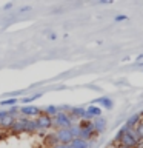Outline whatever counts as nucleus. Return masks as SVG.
<instances>
[{"label":"nucleus","mask_w":143,"mask_h":148,"mask_svg":"<svg viewBox=\"0 0 143 148\" xmlns=\"http://www.w3.org/2000/svg\"><path fill=\"white\" fill-rule=\"evenodd\" d=\"M114 142L115 143H120V145H125V147H128V148H136L138 139L136 136L134 128H128V127H125V125H122L120 130L115 133Z\"/></svg>","instance_id":"1"},{"label":"nucleus","mask_w":143,"mask_h":148,"mask_svg":"<svg viewBox=\"0 0 143 148\" xmlns=\"http://www.w3.org/2000/svg\"><path fill=\"white\" fill-rule=\"evenodd\" d=\"M74 120L71 119V116L68 113H62V111H59L57 114L52 117V127L59 128V130H68L72 127Z\"/></svg>","instance_id":"2"},{"label":"nucleus","mask_w":143,"mask_h":148,"mask_svg":"<svg viewBox=\"0 0 143 148\" xmlns=\"http://www.w3.org/2000/svg\"><path fill=\"white\" fill-rule=\"evenodd\" d=\"M35 123H37V127H39L40 131H45V130H49L51 127H52V117L40 113L35 119Z\"/></svg>","instance_id":"3"},{"label":"nucleus","mask_w":143,"mask_h":148,"mask_svg":"<svg viewBox=\"0 0 143 148\" xmlns=\"http://www.w3.org/2000/svg\"><path fill=\"white\" fill-rule=\"evenodd\" d=\"M42 113V110L39 108V106H34V105H22L20 106V116H23V117L29 119V117H37Z\"/></svg>","instance_id":"4"},{"label":"nucleus","mask_w":143,"mask_h":148,"mask_svg":"<svg viewBox=\"0 0 143 148\" xmlns=\"http://www.w3.org/2000/svg\"><path fill=\"white\" fill-rule=\"evenodd\" d=\"M57 140L60 145H71V142L74 140V137H72V134L71 131H69V128L68 130H57Z\"/></svg>","instance_id":"5"},{"label":"nucleus","mask_w":143,"mask_h":148,"mask_svg":"<svg viewBox=\"0 0 143 148\" xmlns=\"http://www.w3.org/2000/svg\"><path fill=\"white\" fill-rule=\"evenodd\" d=\"M26 117H23V116H20L16 122L12 123V127H11V130L9 131L11 133H14V134H20V133H25V123H26Z\"/></svg>","instance_id":"6"},{"label":"nucleus","mask_w":143,"mask_h":148,"mask_svg":"<svg viewBox=\"0 0 143 148\" xmlns=\"http://www.w3.org/2000/svg\"><path fill=\"white\" fill-rule=\"evenodd\" d=\"M97 117H101V108L97 105H89L86 108V120H94Z\"/></svg>","instance_id":"7"},{"label":"nucleus","mask_w":143,"mask_h":148,"mask_svg":"<svg viewBox=\"0 0 143 148\" xmlns=\"http://www.w3.org/2000/svg\"><path fill=\"white\" fill-rule=\"evenodd\" d=\"M68 114L71 116L72 120H74V119L83 120V119H86V108H83V106H72L71 111H69Z\"/></svg>","instance_id":"8"},{"label":"nucleus","mask_w":143,"mask_h":148,"mask_svg":"<svg viewBox=\"0 0 143 148\" xmlns=\"http://www.w3.org/2000/svg\"><path fill=\"white\" fill-rule=\"evenodd\" d=\"M92 123H94V131L97 133V134H101L106 130V119L105 117H97V119H94L92 120Z\"/></svg>","instance_id":"9"},{"label":"nucleus","mask_w":143,"mask_h":148,"mask_svg":"<svg viewBox=\"0 0 143 148\" xmlns=\"http://www.w3.org/2000/svg\"><path fill=\"white\" fill-rule=\"evenodd\" d=\"M97 106H100V108H106V110H111L114 106V102L112 99H109V97H100V99L95 100Z\"/></svg>","instance_id":"10"},{"label":"nucleus","mask_w":143,"mask_h":148,"mask_svg":"<svg viewBox=\"0 0 143 148\" xmlns=\"http://www.w3.org/2000/svg\"><path fill=\"white\" fill-rule=\"evenodd\" d=\"M14 122H16V119H14L12 116L6 114L2 120H0V130H11V127H12Z\"/></svg>","instance_id":"11"},{"label":"nucleus","mask_w":143,"mask_h":148,"mask_svg":"<svg viewBox=\"0 0 143 148\" xmlns=\"http://www.w3.org/2000/svg\"><path fill=\"white\" fill-rule=\"evenodd\" d=\"M140 117H142V113H136V114L129 116L123 125H125V127H128V128H134L137 125V122H138V119H140Z\"/></svg>","instance_id":"12"},{"label":"nucleus","mask_w":143,"mask_h":148,"mask_svg":"<svg viewBox=\"0 0 143 148\" xmlns=\"http://www.w3.org/2000/svg\"><path fill=\"white\" fill-rule=\"evenodd\" d=\"M35 131H40L39 127H37V123H35V120L28 119V120H26V123H25V133L32 134V133H35Z\"/></svg>","instance_id":"13"},{"label":"nucleus","mask_w":143,"mask_h":148,"mask_svg":"<svg viewBox=\"0 0 143 148\" xmlns=\"http://www.w3.org/2000/svg\"><path fill=\"white\" fill-rule=\"evenodd\" d=\"M134 131H136V136L138 140H143V113H142V117L138 119L137 125L134 127Z\"/></svg>","instance_id":"14"},{"label":"nucleus","mask_w":143,"mask_h":148,"mask_svg":"<svg viewBox=\"0 0 143 148\" xmlns=\"http://www.w3.org/2000/svg\"><path fill=\"white\" fill-rule=\"evenodd\" d=\"M40 97H42V92H35V94H32V96H29V97H20V99H18V102H20L22 105H29V103H32L34 100L40 99Z\"/></svg>","instance_id":"15"},{"label":"nucleus","mask_w":143,"mask_h":148,"mask_svg":"<svg viewBox=\"0 0 143 148\" xmlns=\"http://www.w3.org/2000/svg\"><path fill=\"white\" fill-rule=\"evenodd\" d=\"M91 142H86L83 139H74L71 142V148H89Z\"/></svg>","instance_id":"16"},{"label":"nucleus","mask_w":143,"mask_h":148,"mask_svg":"<svg viewBox=\"0 0 143 148\" xmlns=\"http://www.w3.org/2000/svg\"><path fill=\"white\" fill-rule=\"evenodd\" d=\"M42 113L46 114V116H49V117H54V116L59 113V106H55V105H48V106H45V108L42 110Z\"/></svg>","instance_id":"17"},{"label":"nucleus","mask_w":143,"mask_h":148,"mask_svg":"<svg viewBox=\"0 0 143 148\" xmlns=\"http://www.w3.org/2000/svg\"><path fill=\"white\" fill-rule=\"evenodd\" d=\"M18 103V99H16V97H11V99H5V100H2L0 102V106H16Z\"/></svg>","instance_id":"18"},{"label":"nucleus","mask_w":143,"mask_h":148,"mask_svg":"<svg viewBox=\"0 0 143 148\" xmlns=\"http://www.w3.org/2000/svg\"><path fill=\"white\" fill-rule=\"evenodd\" d=\"M8 114L12 116V117L17 120L18 117H20V106H17V105H16V106H11V108L8 110Z\"/></svg>","instance_id":"19"},{"label":"nucleus","mask_w":143,"mask_h":148,"mask_svg":"<svg viewBox=\"0 0 143 148\" xmlns=\"http://www.w3.org/2000/svg\"><path fill=\"white\" fill-rule=\"evenodd\" d=\"M46 142L49 143V145H52V147H55V145H59V140H57V134H48V137H46ZM51 147V148H52Z\"/></svg>","instance_id":"20"},{"label":"nucleus","mask_w":143,"mask_h":148,"mask_svg":"<svg viewBox=\"0 0 143 148\" xmlns=\"http://www.w3.org/2000/svg\"><path fill=\"white\" fill-rule=\"evenodd\" d=\"M23 92H25V90H18V91H12V92H9V96L11 97H20V96H23Z\"/></svg>","instance_id":"21"},{"label":"nucleus","mask_w":143,"mask_h":148,"mask_svg":"<svg viewBox=\"0 0 143 148\" xmlns=\"http://www.w3.org/2000/svg\"><path fill=\"white\" fill-rule=\"evenodd\" d=\"M115 22H123V20H128V16H125V14H118V16L114 17Z\"/></svg>","instance_id":"22"},{"label":"nucleus","mask_w":143,"mask_h":148,"mask_svg":"<svg viewBox=\"0 0 143 148\" xmlns=\"http://www.w3.org/2000/svg\"><path fill=\"white\" fill-rule=\"evenodd\" d=\"M48 39L49 40H55V39H57V34H55V32H51V34L48 36Z\"/></svg>","instance_id":"23"},{"label":"nucleus","mask_w":143,"mask_h":148,"mask_svg":"<svg viewBox=\"0 0 143 148\" xmlns=\"http://www.w3.org/2000/svg\"><path fill=\"white\" fill-rule=\"evenodd\" d=\"M106 148H118V147H117V143H115V142L112 140L111 143H108V147H106Z\"/></svg>","instance_id":"24"},{"label":"nucleus","mask_w":143,"mask_h":148,"mask_svg":"<svg viewBox=\"0 0 143 148\" xmlns=\"http://www.w3.org/2000/svg\"><path fill=\"white\" fill-rule=\"evenodd\" d=\"M25 11H31V6H22L20 8V12H25Z\"/></svg>","instance_id":"25"},{"label":"nucleus","mask_w":143,"mask_h":148,"mask_svg":"<svg viewBox=\"0 0 143 148\" xmlns=\"http://www.w3.org/2000/svg\"><path fill=\"white\" fill-rule=\"evenodd\" d=\"M52 148H71V145H55V147H52Z\"/></svg>","instance_id":"26"},{"label":"nucleus","mask_w":143,"mask_h":148,"mask_svg":"<svg viewBox=\"0 0 143 148\" xmlns=\"http://www.w3.org/2000/svg\"><path fill=\"white\" fill-rule=\"evenodd\" d=\"M6 114H8V111H0V120H2Z\"/></svg>","instance_id":"27"},{"label":"nucleus","mask_w":143,"mask_h":148,"mask_svg":"<svg viewBox=\"0 0 143 148\" xmlns=\"http://www.w3.org/2000/svg\"><path fill=\"white\" fill-rule=\"evenodd\" d=\"M136 148H143V140H138L137 145H136Z\"/></svg>","instance_id":"28"},{"label":"nucleus","mask_w":143,"mask_h":148,"mask_svg":"<svg viewBox=\"0 0 143 148\" xmlns=\"http://www.w3.org/2000/svg\"><path fill=\"white\" fill-rule=\"evenodd\" d=\"M12 8V3H6L5 5V9H11Z\"/></svg>","instance_id":"29"},{"label":"nucleus","mask_w":143,"mask_h":148,"mask_svg":"<svg viewBox=\"0 0 143 148\" xmlns=\"http://www.w3.org/2000/svg\"><path fill=\"white\" fill-rule=\"evenodd\" d=\"M136 60H137V63L140 62V60H143V54H140V56H137V59H136Z\"/></svg>","instance_id":"30"},{"label":"nucleus","mask_w":143,"mask_h":148,"mask_svg":"<svg viewBox=\"0 0 143 148\" xmlns=\"http://www.w3.org/2000/svg\"><path fill=\"white\" fill-rule=\"evenodd\" d=\"M137 66H140V68H143V62H138V63H136Z\"/></svg>","instance_id":"31"},{"label":"nucleus","mask_w":143,"mask_h":148,"mask_svg":"<svg viewBox=\"0 0 143 148\" xmlns=\"http://www.w3.org/2000/svg\"><path fill=\"white\" fill-rule=\"evenodd\" d=\"M142 113H143V111H142Z\"/></svg>","instance_id":"32"}]
</instances>
